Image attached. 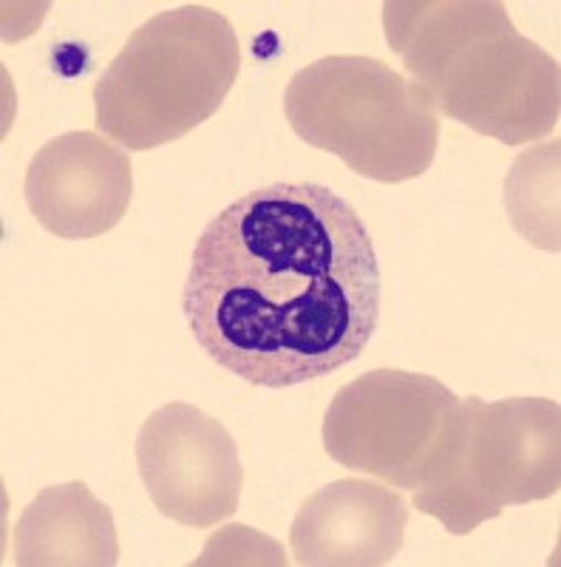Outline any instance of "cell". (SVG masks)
Listing matches in <instances>:
<instances>
[{
	"instance_id": "cell-8",
	"label": "cell",
	"mask_w": 561,
	"mask_h": 567,
	"mask_svg": "<svg viewBox=\"0 0 561 567\" xmlns=\"http://www.w3.org/2000/svg\"><path fill=\"white\" fill-rule=\"evenodd\" d=\"M23 194L34 219L58 239H97L128 213L131 156L97 131H72L34 154Z\"/></svg>"
},
{
	"instance_id": "cell-1",
	"label": "cell",
	"mask_w": 561,
	"mask_h": 567,
	"mask_svg": "<svg viewBox=\"0 0 561 567\" xmlns=\"http://www.w3.org/2000/svg\"><path fill=\"white\" fill-rule=\"evenodd\" d=\"M368 227L315 182H276L207 221L181 310L205 354L241 381L287 389L363 354L381 323Z\"/></svg>"
},
{
	"instance_id": "cell-4",
	"label": "cell",
	"mask_w": 561,
	"mask_h": 567,
	"mask_svg": "<svg viewBox=\"0 0 561 567\" xmlns=\"http://www.w3.org/2000/svg\"><path fill=\"white\" fill-rule=\"evenodd\" d=\"M284 114L298 140L383 185L417 179L437 156L439 120L426 94L363 54H330L295 71Z\"/></svg>"
},
{
	"instance_id": "cell-10",
	"label": "cell",
	"mask_w": 561,
	"mask_h": 567,
	"mask_svg": "<svg viewBox=\"0 0 561 567\" xmlns=\"http://www.w3.org/2000/svg\"><path fill=\"white\" fill-rule=\"evenodd\" d=\"M116 561L114 514L85 483L49 485L14 525L20 567H114Z\"/></svg>"
},
{
	"instance_id": "cell-3",
	"label": "cell",
	"mask_w": 561,
	"mask_h": 567,
	"mask_svg": "<svg viewBox=\"0 0 561 567\" xmlns=\"http://www.w3.org/2000/svg\"><path fill=\"white\" fill-rule=\"evenodd\" d=\"M241 69L221 12L185 3L136 29L94 85L97 128L128 151H154L205 125Z\"/></svg>"
},
{
	"instance_id": "cell-9",
	"label": "cell",
	"mask_w": 561,
	"mask_h": 567,
	"mask_svg": "<svg viewBox=\"0 0 561 567\" xmlns=\"http://www.w3.org/2000/svg\"><path fill=\"white\" fill-rule=\"evenodd\" d=\"M408 525L403 494L368 480H335L301 505L290 530L301 567H381L401 554Z\"/></svg>"
},
{
	"instance_id": "cell-6",
	"label": "cell",
	"mask_w": 561,
	"mask_h": 567,
	"mask_svg": "<svg viewBox=\"0 0 561 567\" xmlns=\"http://www.w3.org/2000/svg\"><path fill=\"white\" fill-rule=\"evenodd\" d=\"M459 406L428 374L374 369L337 389L323 417V449L343 468L419 491L446 457Z\"/></svg>"
},
{
	"instance_id": "cell-7",
	"label": "cell",
	"mask_w": 561,
	"mask_h": 567,
	"mask_svg": "<svg viewBox=\"0 0 561 567\" xmlns=\"http://www.w3.org/2000/svg\"><path fill=\"white\" fill-rule=\"evenodd\" d=\"M136 465L156 511L185 528H214L239 511V445L219 420L190 403L176 400L145 420Z\"/></svg>"
},
{
	"instance_id": "cell-5",
	"label": "cell",
	"mask_w": 561,
	"mask_h": 567,
	"mask_svg": "<svg viewBox=\"0 0 561 567\" xmlns=\"http://www.w3.org/2000/svg\"><path fill=\"white\" fill-rule=\"evenodd\" d=\"M561 488V409L550 398L463 400L437 474L414 491V508L454 536L477 530L508 505Z\"/></svg>"
},
{
	"instance_id": "cell-2",
	"label": "cell",
	"mask_w": 561,
	"mask_h": 567,
	"mask_svg": "<svg viewBox=\"0 0 561 567\" xmlns=\"http://www.w3.org/2000/svg\"><path fill=\"white\" fill-rule=\"evenodd\" d=\"M383 29L434 114L502 145L559 125V63L517 32L499 0H388Z\"/></svg>"
},
{
	"instance_id": "cell-11",
	"label": "cell",
	"mask_w": 561,
	"mask_h": 567,
	"mask_svg": "<svg viewBox=\"0 0 561 567\" xmlns=\"http://www.w3.org/2000/svg\"><path fill=\"white\" fill-rule=\"evenodd\" d=\"M559 148L553 140L513 162L505 182L510 219L530 245L559 252Z\"/></svg>"
}]
</instances>
